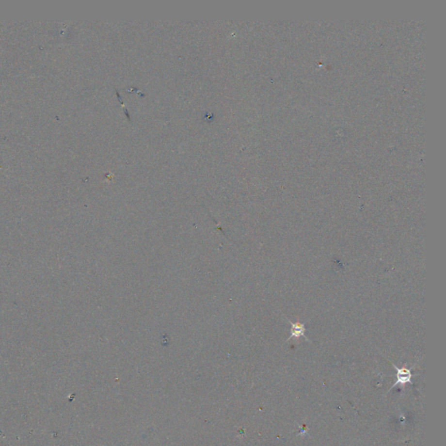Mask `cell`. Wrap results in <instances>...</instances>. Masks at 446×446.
Instances as JSON below:
<instances>
[{
    "mask_svg": "<svg viewBox=\"0 0 446 446\" xmlns=\"http://www.w3.org/2000/svg\"><path fill=\"white\" fill-rule=\"evenodd\" d=\"M396 370L397 374L395 375L397 378V381L395 382L392 386L390 387V390L393 389L397 385H400L401 387H404L407 383H412V378L414 376L412 375L411 369H407V364L403 365L402 368H398L397 365L392 364Z\"/></svg>",
    "mask_w": 446,
    "mask_h": 446,
    "instance_id": "6da1fadb",
    "label": "cell"
},
{
    "mask_svg": "<svg viewBox=\"0 0 446 446\" xmlns=\"http://www.w3.org/2000/svg\"><path fill=\"white\" fill-rule=\"evenodd\" d=\"M287 322L290 323L291 325V331H290V335L289 337L287 338V341L291 340V339H299L300 337H303V338L307 341V342H309V339L306 336V327H305L304 323H301V322H292L289 319H287Z\"/></svg>",
    "mask_w": 446,
    "mask_h": 446,
    "instance_id": "7a4b0ae2",
    "label": "cell"
}]
</instances>
